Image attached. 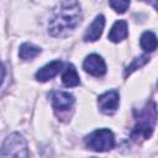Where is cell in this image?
Wrapping results in <instances>:
<instances>
[{
    "mask_svg": "<svg viewBox=\"0 0 158 158\" xmlns=\"http://www.w3.org/2000/svg\"><path fill=\"white\" fill-rule=\"evenodd\" d=\"M148 62H149V57H148L147 54H142V56H139V57L135 58V59L132 60V63H131L130 65H127V68L125 69L123 77H125V78H127L130 74H132V73H133L135 70H137L138 68H141V67L146 65Z\"/></svg>",
    "mask_w": 158,
    "mask_h": 158,
    "instance_id": "obj_14",
    "label": "cell"
},
{
    "mask_svg": "<svg viewBox=\"0 0 158 158\" xmlns=\"http://www.w3.org/2000/svg\"><path fill=\"white\" fill-rule=\"evenodd\" d=\"M62 83L68 86V88H73V86H78L80 84V78L79 74L75 69V67L73 64H67L65 69L63 70L62 74Z\"/></svg>",
    "mask_w": 158,
    "mask_h": 158,
    "instance_id": "obj_11",
    "label": "cell"
},
{
    "mask_svg": "<svg viewBox=\"0 0 158 158\" xmlns=\"http://www.w3.org/2000/svg\"><path fill=\"white\" fill-rule=\"evenodd\" d=\"M139 44L146 52H154L157 48V36L153 31H144L141 35Z\"/></svg>",
    "mask_w": 158,
    "mask_h": 158,
    "instance_id": "obj_13",
    "label": "cell"
},
{
    "mask_svg": "<svg viewBox=\"0 0 158 158\" xmlns=\"http://www.w3.org/2000/svg\"><path fill=\"white\" fill-rule=\"evenodd\" d=\"M105 26V17L104 15H98L94 21L88 26L85 33H84V41L85 42H94L98 41L102 33Z\"/></svg>",
    "mask_w": 158,
    "mask_h": 158,
    "instance_id": "obj_9",
    "label": "cell"
},
{
    "mask_svg": "<svg viewBox=\"0 0 158 158\" xmlns=\"http://www.w3.org/2000/svg\"><path fill=\"white\" fill-rule=\"evenodd\" d=\"M51 99H52L53 109L59 112H64V111L72 109V106L74 105V101H75L73 94H70L68 91H62V90L52 91Z\"/></svg>",
    "mask_w": 158,
    "mask_h": 158,
    "instance_id": "obj_7",
    "label": "cell"
},
{
    "mask_svg": "<svg viewBox=\"0 0 158 158\" xmlns=\"http://www.w3.org/2000/svg\"><path fill=\"white\" fill-rule=\"evenodd\" d=\"M83 69L93 77H102L106 73V64L101 56L93 53L84 59Z\"/></svg>",
    "mask_w": 158,
    "mask_h": 158,
    "instance_id": "obj_6",
    "label": "cell"
},
{
    "mask_svg": "<svg viewBox=\"0 0 158 158\" xmlns=\"http://www.w3.org/2000/svg\"><path fill=\"white\" fill-rule=\"evenodd\" d=\"M81 17V9L78 1H60L52 11L48 22V32L57 38L67 37L79 26Z\"/></svg>",
    "mask_w": 158,
    "mask_h": 158,
    "instance_id": "obj_1",
    "label": "cell"
},
{
    "mask_svg": "<svg viewBox=\"0 0 158 158\" xmlns=\"http://www.w3.org/2000/svg\"><path fill=\"white\" fill-rule=\"evenodd\" d=\"M4 78H5V67H4V64L0 62V85L2 84Z\"/></svg>",
    "mask_w": 158,
    "mask_h": 158,
    "instance_id": "obj_16",
    "label": "cell"
},
{
    "mask_svg": "<svg viewBox=\"0 0 158 158\" xmlns=\"http://www.w3.org/2000/svg\"><path fill=\"white\" fill-rule=\"evenodd\" d=\"M40 53H41V48L33 43H30V42L22 43L20 46V49H19V57L22 60H32Z\"/></svg>",
    "mask_w": 158,
    "mask_h": 158,
    "instance_id": "obj_12",
    "label": "cell"
},
{
    "mask_svg": "<svg viewBox=\"0 0 158 158\" xmlns=\"http://www.w3.org/2000/svg\"><path fill=\"white\" fill-rule=\"evenodd\" d=\"M118 104H120V95L118 91L114 89L105 91L98 98V106L100 111L105 115H114L118 109Z\"/></svg>",
    "mask_w": 158,
    "mask_h": 158,
    "instance_id": "obj_5",
    "label": "cell"
},
{
    "mask_svg": "<svg viewBox=\"0 0 158 158\" xmlns=\"http://www.w3.org/2000/svg\"><path fill=\"white\" fill-rule=\"evenodd\" d=\"M62 65H63L62 60H59V59L52 60V62L47 63L46 65H43L42 68H40L36 72L35 78L38 81H48L59 73V70L62 69Z\"/></svg>",
    "mask_w": 158,
    "mask_h": 158,
    "instance_id": "obj_8",
    "label": "cell"
},
{
    "mask_svg": "<svg viewBox=\"0 0 158 158\" xmlns=\"http://www.w3.org/2000/svg\"><path fill=\"white\" fill-rule=\"evenodd\" d=\"M84 143L91 151L107 152V151H111L115 147L116 141H115V136H114L111 130H109V128H98V130L93 131L91 133H89L84 138Z\"/></svg>",
    "mask_w": 158,
    "mask_h": 158,
    "instance_id": "obj_4",
    "label": "cell"
},
{
    "mask_svg": "<svg viewBox=\"0 0 158 158\" xmlns=\"http://www.w3.org/2000/svg\"><path fill=\"white\" fill-rule=\"evenodd\" d=\"M90 158H96V157H90Z\"/></svg>",
    "mask_w": 158,
    "mask_h": 158,
    "instance_id": "obj_17",
    "label": "cell"
},
{
    "mask_svg": "<svg viewBox=\"0 0 158 158\" xmlns=\"http://www.w3.org/2000/svg\"><path fill=\"white\" fill-rule=\"evenodd\" d=\"M136 115V123L132 130V138L138 139L143 138L147 139L152 136L156 121H157V109L156 102L149 101L138 111H135Z\"/></svg>",
    "mask_w": 158,
    "mask_h": 158,
    "instance_id": "obj_2",
    "label": "cell"
},
{
    "mask_svg": "<svg viewBox=\"0 0 158 158\" xmlns=\"http://www.w3.org/2000/svg\"><path fill=\"white\" fill-rule=\"evenodd\" d=\"M0 158H30L27 142L19 132L10 133L0 148Z\"/></svg>",
    "mask_w": 158,
    "mask_h": 158,
    "instance_id": "obj_3",
    "label": "cell"
},
{
    "mask_svg": "<svg viewBox=\"0 0 158 158\" xmlns=\"http://www.w3.org/2000/svg\"><path fill=\"white\" fill-rule=\"evenodd\" d=\"M109 5L118 14H123L128 6H130V1H126V0H111L109 1Z\"/></svg>",
    "mask_w": 158,
    "mask_h": 158,
    "instance_id": "obj_15",
    "label": "cell"
},
{
    "mask_svg": "<svg viewBox=\"0 0 158 158\" xmlns=\"http://www.w3.org/2000/svg\"><path fill=\"white\" fill-rule=\"evenodd\" d=\"M128 35V27H127V22L125 20H118L116 21L109 33V40L114 43H118L121 41H123Z\"/></svg>",
    "mask_w": 158,
    "mask_h": 158,
    "instance_id": "obj_10",
    "label": "cell"
}]
</instances>
